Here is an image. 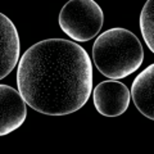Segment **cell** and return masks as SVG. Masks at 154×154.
Instances as JSON below:
<instances>
[{
  "label": "cell",
  "instance_id": "cell-3",
  "mask_svg": "<svg viewBox=\"0 0 154 154\" xmlns=\"http://www.w3.org/2000/svg\"><path fill=\"white\" fill-rule=\"evenodd\" d=\"M60 30L77 42H86L99 35L104 13L94 0H69L58 17Z\"/></svg>",
  "mask_w": 154,
  "mask_h": 154
},
{
  "label": "cell",
  "instance_id": "cell-1",
  "mask_svg": "<svg viewBox=\"0 0 154 154\" xmlns=\"http://www.w3.org/2000/svg\"><path fill=\"white\" fill-rule=\"evenodd\" d=\"M16 80L30 108L46 116H66L88 103L93 93V64L77 42L46 38L23 53Z\"/></svg>",
  "mask_w": 154,
  "mask_h": 154
},
{
  "label": "cell",
  "instance_id": "cell-2",
  "mask_svg": "<svg viewBox=\"0 0 154 154\" xmlns=\"http://www.w3.org/2000/svg\"><path fill=\"white\" fill-rule=\"evenodd\" d=\"M144 49L139 37L123 27H113L96 37L93 62L98 71L110 80H122L139 69Z\"/></svg>",
  "mask_w": 154,
  "mask_h": 154
},
{
  "label": "cell",
  "instance_id": "cell-4",
  "mask_svg": "<svg viewBox=\"0 0 154 154\" xmlns=\"http://www.w3.org/2000/svg\"><path fill=\"white\" fill-rule=\"evenodd\" d=\"M131 95L125 84L118 80L102 81L93 91L94 107L104 117H118L128 109Z\"/></svg>",
  "mask_w": 154,
  "mask_h": 154
},
{
  "label": "cell",
  "instance_id": "cell-8",
  "mask_svg": "<svg viewBox=\"0 0 154 154\" xmlns=\"http://www.w3.org/2000/svg\"><path fill=\"white\" fill-rule=\"evenodd\" d=\"M139 26L145 44L149 46V50L154 51V2L148 0L145 5L143 7L140 18H139Z\"/></svg>",
  "mask_w": 154,
  "mask_h": 154
},
{
  "label": "cell",
  "instance_id": "cell-5",
  "mask_svg": "<svg viewBox=\"0 0 154 154\" xmlns=\"http://www.w3.org/2000/svg\"><path fill=\"white\" fill-rule=\"evenodd\" d=\"M27 103L19 91L8 85H0V135L16 131L27 117Z\"/></svg>",
  "mask_w": 154,
  "mask_h": 154
},
{
  "label": "cell",
  "instance_id": "cell-7",
  "mask_svg": "<svg viewBox=\"0 0 154 154\" xmlns=\"http://www.w3.org/2000/svg\"><path fill=\"white\" fill-rule=\"evenodd\" d=\"M154 64L148 66L139 76L134 80L131 86V99L135 107L143 116H145L150 121L154 119V105H153V94H154Z\"/></svg>",
  "mask_w": 154,
  "mask_h": 154
},
{
  "label": "cell",
  "instance_id": "cell-6",
  "mask_svg": "<svg viewBox=\"0 0 154 154\" xmlns=\"http://www.w3.org/2000/svg\"><path fill=\"white\" fill-rule=\"evenodd\" d=\"M0 79H5L19 63V44L18 31L14 23L4 13H0Z\"/></svg>",
  "mask_w": 154,
  "mask_h": 154
}]
</instances>
